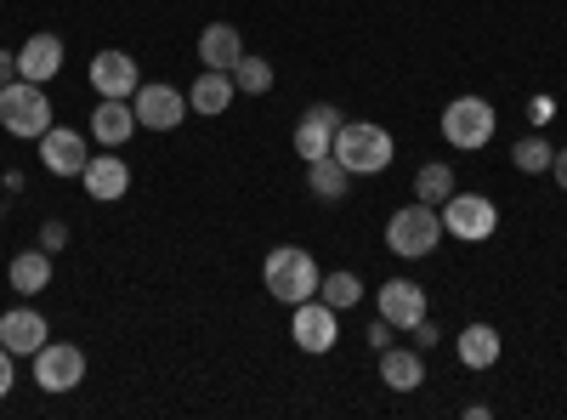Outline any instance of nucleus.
I'll use <instances>...</instances> for the list:
<instances>
[{
  "instance_id": "nucleus-1",
  "label": "nucleus",
  "mask_w": 567,
  "mask_h": 420,
  "mask_svg": "<svg viewBox=\"0 0 567 420\" xmlns=\"http://www.w3.org/2000/svg\"><path fill=\"white\" fill-rule=\"evenodd\" d=\"M261 285H267V296H272V301L301 307V301H312V296H318L323 273H318L312 250H301V245H278V250H267V262H261Z\"/></svg>"
},
{
  "instance_id": "nucleus-2",
  "label": "nucleus",
  "mask_w": 567,
  "mask_h": 420,
  "mask_svg": "<svg viewBox=\"0 0 567 420\" xmlns=\"http://www.w3.org/2000/svg\"><path fill=\"white\" fill-rule=\"evenodd\" d=\"M336 154L352 176H381V171H392V160H398V143H392V131L386 125H374V120H347L341 131H336Z\"/></svg>"
},
{
  "instance_id": "nucleus-3",
  "label": "nucleus",
  "mask_w": 567,
  "mask_h": 420,
  "mask_svg": "<svg viewBox=\"0 0 567 420\" xmlns=\"http://www.w3.org/2000/svg\"><path fill=\"white\" fill-rule=\"evenodd\" d=\"M0 125H7L12 136H29V143H40V136L58 125V109H52V98H45V85H34V80L0 85Z\"/></svg>"
},
{
  "instance_id": "nucleus-4",
  "label": "nucleus",
  "mask_w": 567,
  "mask_h": 420,
  "mask_svg": "<svg viewBox=\"0 0 567 420\" xmlns=\"http://www.w3.org/2000/svg\"><path fill=\"white\" fill-rule=\"evenodd\" d=\"M386 245H392V256H403V262H420V256H432L437 245H443V216H437V205H403V211H392V222H386Z\"/></svg>"
},
{
  "instance_id": "nucleus-5",
  "label": "nucleus",
  "mask_w": 567,
  "mask_h": 420,
  "mask_svg": "<svg viewBox=\"0 0 567 420\" xmlns=\"http://www.w3.org/2000/svg\"><path fill=\"white\" fill-rule=\"evenodd\" d=\"M494 125H499V114H494L488 98H454V103L443 109V143L460 148V154L488 148V143H494Z\"/></svg>"
},
{
  "instance_id": "nucleus-6",
  "label": "nucleus",
  "mask_w": 567,
  "mask_h": 420,
  "mask_svg": "<svg viewBox=\"0 0 567 420\" xmlns=\"http://www.w3.org/2000/svg\"><path fill=\"white\" fill-rule=\"evenodd\" d=\"M437 216H443V233H454V239H465V245L494 239V227H499V205L488 194H460V188L437 205Z\"/></svg>"
},
{
  "instance_id": "nucleus-7",
  "label": "nucleus",
  "mask_w": 567,
  "mask_h": 420,
  "mask_svg": "<svg viewBox=\"0 0 567 420\" xmlns=\"http://www.w3.org/2000/svg\"><path fill=\"white\" fill-rule=\"evenodd\" d=\"M131 109H136V125L142 131H176L187 114V91L182 85H165V80H142L136 91H131Z\"/></svg>"
},
{
  "instance_id": "nucleus-8",
  "label": "nucleus",
  "mask_w": 567,
  "mask_h": 420,
  "mask_svg": "<svg viewBox=\"0 0 567 420\" xmlns=\"http://www.w3.org/2000/svg\"><path fill=\"white\" fill-rule=\"evenodd\" d=\"M290 336H296V347L301 352H312V358H323V352H336V341H341V313L329 307V301H301V307H290Z\"/></svg>"
},
{
  "instance_id": "nucleus-9",
  "label": "nucleus",
  "mask_w": 567,
  "mask_h": 420,
  "mask_svg": "<svg viewBox=\"0 0 567 420\" xmlns=\"http://www.w3.org/2000/svg\"><path fill=\"white\" fill-rule=\"evenodd\" d=\"M80 381H85V352H80V347L45 341V347L34 352V387H40V392L63 398V392H74Z\"/></svg>"
},
{
  "instance_id": "nucleus-10",
  "label": "nucleus",
  "mask_w": 567,
  "mask_h": 420,
  "mask_svg": "<svg viewBox=\"0 0 567 420\" xmlns=\"http://www.w3.org/2000/svg\"><path fill=\"white\" fill-rule=\"evenodd\" d=\"M347 125V114L336 109V103H312L301 120H296V136H290V143H296V154L312 165V160H323L329 148H336V131Z\"/></svg>"
},
{
  "instance_id": "nucleus-11",
  "label": "nucleus",
  "mask_w": 567,
  "mask_h": 420,
  "mask_svg": "<svg viewBox=\"0 0 567 420\" xmlns=\"http://www.w3.org/2000/svg\"><path fill=\"white\" fill-rule=\"evenodd\" d=\"M91 160V136L85 131H69V125H52L40 136V165L52 176H80Z\"/></svg>"
},
{
  "instance_id": "nucleus-12",
  "label": "nucleus",
  "mask_w": 567,
  "mask_h": 420,
  "mask_svg": "<svg viewBox=\"0 0 567 420\" xmlns=\"http://www.w3.org/2000/svg\"><path fill=\"white\" fill-rule=\"evenodd\" d=\"M142 85V69L131 52H120V45H103L97 58H91V91L97 98H131V91Z\"/></svg>"
},
{
  "instance_id": "nucleus-13",
  "label": "nucleus",
  "mask_w": 567,
  "mask_h": 420,
  "mask_svg": "<svg viewBox=\"0 0 567 420\" xmlns=\"http://www.w3.org/2000/svg\"><path fill=\"white\" fill-rule=\"evenodd\" d=\"M45 341H52V324H45L40 307H12V313H0V347H7V352L34 358Z\"/></svg>"
},
{
  "instance_id": "nucleus-14",
  "label": "nucleus",
  "mask_w": 567,
  "mask_h": 420,
  "mask_svg": "<svg viewBox=\"0 0 567 420\" xmlns=\"http://www.w3.org/2000/svg\"><path fill=\"white\" fill-rule=\"evenodd\" d=\"M85 136H91L97 148H125L131 136H136V109H131V98H97Z\"/></svg>"
},
{
  "instance_id": "nucleus-15",
  "label": "nucleus",
  "mask_w": 567,
  "mask_h": 420,
  "mask_svg": "<svg viewBox=\"0 0 567 420\" xmlns=\"http://www.w3.org/2000/svg\"><path fill=\"white\" fill-rule=\"evenodd\" d=\"M374 313H381L386 324H398V330H414L432 307H425V290L414 285V278H386V285L374 290Z\"/></svg>"
},
{
  "instance_id": "nucleus-16",
  "label": "nucleus",
  "mask_w": 567,
  "mask_h": 420,
  "mask_svg": "<svg viewBox=\"0 0 567 420\" xmlns=\"http://www.w3.org/2000/svg\"><path fill=\"white\" fill-rule=\"evenodd\" d=\"M80 182H85V199L114 205V199H125V188H131V165H125L120 154H91L85 171H80Z\"/></svg>"
},
{
  "instance_id": "nucleus-17",
  "label": "nucleus",
  "mask_w": 567,
  "mask_h": 420,
  "mask_svg": "<svg viewBox=\"0 0 567 420\" xmlns=\"http://www.w3.org/2000/svg\"><path fill=\"white\" fill-rule=\"evenodd\" d=\"M58 74H63V40L58 34H29L18 45V80L45 85V80H58Z\"/></svg>"
},
{
  "instance_id": "nucleus-18",
  "label": "nucleus",
  "mask_w": 567,
  "mask_h": 420,
  "mask_svg": "<svg viewBox=\"0 0 567 420\" xmlns=\"http://www.w3.org/2000/svg\"><path fill=\"white\" fill-rule=\"evenodd\" d=\"M239 58H245V34L233 29V23H205L199 29V63L205 69H239Z\"/></svg>"
},
{
  "instance_id": "nucleus-19",
  "label": "nucleus",
  "mask_w": 567,
  "mask_h": 420,
  "mask_svg": "<svg viewBox=\"0 0 567 420\" xmlns=\"http://www.w3.org/2000/svg\"><path fill=\"white\" fill-rule=\"evenodd\" d=\"M233 98H239L233 74H227V69H205V74L194 80V91H187V109L205 114V120H216V114H227V109H233Z\"/></svg>"
},
{
  "instance_id": "nucleus-20",
  "label": "nucleus",
  "mask_w": 567,
  "mask_h": 420,
  "mask_svg": "<svg viewBox=\"0 0 567 420\" xmlns=\"http://www.w3.org/2000/svg\"><path fill=\"white\" fill-rule=\"evenodd\" d=\"M7 285H12L18 296H40L45 285H52V250H40V245L18 250V256L7 262Z\"/></svg>"
},
{
  "instance_id": "nucleus-21",
  "label": "nucleus",
  "mask_w": 567,
  "mask_h": 420,
  "mask_svg": "<svg viewBox=\"0 0 567 420\" xmlns=\"http://www.w3.org/2000/svg\"><path fill=\"white\" fill-rule=\"evenodd\" d=\"M454 352H460L465 369H494L499 352H505V341H499L494 324H465V330L454 336Z\"/></svg>"
},
{
  "instance_id": "nucleus-22",
  "label": "nucleus",
  "mask_w": 567,
  "mask_h": 420,
  "mask_svg": "<svg viewBox=\"0 0 567 420\" xmlns=\"http://www.w3.org/2000/svg\"><path fill=\"white\" fill-rule=\"evenodd\" d=\"M381 381L392 387V392H414L420 381H425V352L420 347H386L381 352Z\"/></svg>"
},
{
  "instance_id": "nucleus-23",
  "label": "nucleus",
  "mask_w": 567,
  "mask_h": 420,
  "mask_svg": "<svg viewBox=\"0 0 567 420\" xmlns=\"http://www.w3.org/2000/svg\"><path fill=\"white\" fill-rule=\"evenodd\" d=\"M307 194H312V199H323V205H341V199L352 194V171H347L336 154L312 160V165H307Z\"/></svg>"
},
{
  "instance_id": "nucleus-24",
  "label": "nucleus",
  "mask_w": 567,
  "mask_h": 420,
  "mask_svg": "<svg viewBox=\"0 0 567 420\" xmlns=\"http://www.w3.org/2000/svg\"><path fill=\"white\" fill-rule=\"evenodd\" d=\"M454 188H460V182H454V165H443V160H432V165L414 171V199H420V205H443Z\"/></svg>"
},
{
  "instance_id": "nucleus-25",
  "label": "nucleus",
  "mask_w": 567,
  "mask_h": 420,
  "mask_svg": "<svg viewBox=\"0 0 567 420\" xmlns=\"http://www.w3.org/2000/svg\"><path fill=\"white\" fill-rule=\"evenodd\" d=\"M318 301H329L336 313L358 307V301H363V278H358L352 267H336V273H323V285H318Z\"/></svg>"
},
{
  "instance_id": "nucleus-26",
  "label": "nucleus",
  "mask_w": 567,
  "mask_h": 420,
  "mask_svg": "<svg viewBox=\"0 0 567 420\" xmlns=\"http://www.w3.org/2000/svg\"><path fill=\"white\" fill-rule=\"evenodd\" d=\"M550 160H556V148L545 143L539 131H528V136H516V143H511V165L523 171V176H539V171H550Z\"/></svg>"
},
{
  "instance_id": "nucleus-27",
  "label": "nucleus",
  "mask_w": 567,
  "mask_h": 420,
  "mask_svg": "<svg viewBox=\"0 0 567 420\" xmlns=\"http://www.w3.org/2000/svg\"><path fill=\"white\" fill-rule=\"evenodd\" d=\"M233 85H239L245 98H267V91H272V63L256 58V52H245L239 69H233Z\"/></svg>"
},
{
  "instance_id": "nucleus-28",
  "label": "nucleus",
  "mask_w": 567,
  "mask_h": 420,
  "mask_svg": "<svg viewBox=\"0 0 567 420\" xmlns=\"http://www.w3.org/2000/svg\"><path fill=\"white\" fill-rule=\"evenodd\" d=\"M363 336H369V352H386V347H392V336H398V324H386V318H374V324H369Z\"/></svg>"
},
{
  "instance_id": "nucleus-29",
  "label": "nucleus",
  "mask_w": 567,
  "mask_h": 420,
  "mask_svg": "<svg viewBox=\"0 0 567 420\" xmlns=\"http://www.w3.org/2000/svg\"><path fill=\"white\" fill-rule=\"evenodd\" d=\"M409 336H414V347H420V352H432V347L443 341V330H437V324H432V313H425V318L414 324V330H409Z\"/></svg>"
},
{
  "instance_id": "nucleus-30",
  "label": "nucleus",
  "mask_w": 567,
  "mask_h": 420,
  "mask_svg": "<svg viewBox=\"0 0 567 420\" xmlns=\"http://www.w3.org/2000/svg\"><path fill=\"white\" fill-rule=\"evenodd\" d=\"M63 245H69V227H63V222H45V227H40V250H52V256H58Z\"/></svg>"
},
{
  "instance_id": "nucleus-31",
  "label": "nucleus",
  "mask_w": 567,
  "mask_h": 420,
  "mask_svg": "<svg viewBox=\"0 0 567 420\" xmlns=\"http://www.w3.org/2000/svg\"><path fill=\"white\" fill-rule=\"evenodd\" d=\"M12 381H18V352H7V347H0V398L12 392Z\"/></svg>"
},
{
  "instance_id": "nucleus-32",
  "label": "nucleus",
  "mask_w": 567,
  "mask_h": 420,
  "mask_svg": "<svg viewBox=\"0 0 567 420\" xmlns=\"http://www.w3.org/2000/svg\"><path fill=\"white\" fill-rule=\"evenodd\" d=\"M18 80V52H7V45H0V85H12Z\"/></svg>"
},
{
  "instance_id": "nucleus-33",
  "label": "nucleus",
  "mask_w": 567,
  "mask_h": 420,
  "mask_svg": "<svg viewBox=\"0 0 567 420\" xmlns=\"http://www.w3.org/2000/svg\"><path fill=\"white\" fill-rule=\"evenodd\" d=\"M550 114H556V103H550V98H534V103H528V120H534V125H545Z\"/></svg>"
},
{
  "instance_id": "nucleus-34",
  "label": "nucleus",
  "mask_w": 567,
  "mask_h": 420,
  "mask_svg": "<svg viewBox=\"0 0 567 420\" xmlns=\"http://www.w3.org/2000/svg\"><path fill=\"white\" fill-rule=\"evenodd\" d=\"M550 171H556V188L567 194V148H556V160H550Z\"/></svg>"
}]
</instances>
